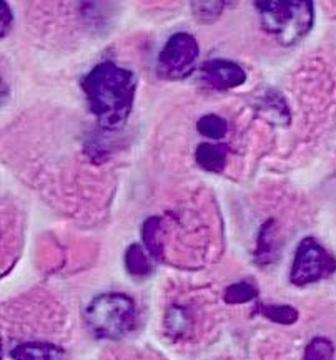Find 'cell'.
<instances>
[{
	"instance_id": "7",
	"label": "cell",
	"mask_w": 336,
	"mask_h": 360,
	"mask_svg": "<svg viewBox=\"0 0 336 360\" xmlns=\"http://www.w3.org/2000/svg\"><path fill=\"white\" fill-rule=\"evenodd\" d=\"M13 360H68L67 352L50 342H22L11 350Z\"/></svg>"
},
{
	"instance_id": "8",
	"label": "cell",
	"mask_w": 336,
	"mask_h": 360,
	"mask_svg": "<svg viewBox=\"0 0 336 360\" xmlns=\"http://www.w3.org/2000/svg\"><path fill=\"white\" fill-rule=\"evenodd\" d=\"M197 165L209 173H222L227 166V146L220 143H200L195 150Z\"/></svg>"
},
{
	"instance_id": "13",
	"label": "cell",
	"mask_w": 336,
	"mask_h": 360,
	"mask_svg": "<svg viewBox=\"0 0 336 360\" xmlns=\"http://www.w3.org/2000/svg\"><path fill=\"white\" fill-rule=\"evenodd\" d=\"M259 297V288L250 281L230 284L223 292V301L227 304H247Z\"/></svg>"
},
{
	"instance_id": "6",
	"label": "cell",
	"mask_w": 336,
	"mask_h": 360,
	"mask_svg": "<svg viewBox=\"0 0 336 360\" xmlns=\"http://www.w3.org/2000/svg\"><path fill=\"white\" fill-rule=\"evenodd\" d=\"M201 78L211 89L225 91L242 86L247 82V72L237 62L227 58L206 60L200 68Z\"/></svg>"
},
{
	"instance_id": "17",
	"label": "cell",
	"mask_w": 336,
	"mask_h": 360,
	"mask_svg": "<svg viewBox=\"0 0 336 360\" xmlns=\"http://www.w3.org/2000/svg\"><path fill=\"white\" fill-rule=\"evenodd\" d=\"M273 229H275V221L270 219L268 223L261 226L260 234H259V246H256V259L268 264L271 261V254H273Z\"/></svg>"
},
{
	"instance_id": "2",
	"label": "cell",
	"mask_w": 336,
	"mask_h": 360,
	"mask_svg": "<svg viewBox=\"0 0 336 360\" xmlns=\"http://www.w3.org/2000/svg\"><path fill=\"white\" fill-rule=\"evenodd\" d=\"M84 317L87 327L97 339L120 340L135 330L138 312L130 295L105 292L92 299Z\"/></svg>"
},
{
	"instance_id": "1",
	"label": "cell",
	"mask_w": 336,
	"mask_h": 360,
	"mask_svg": "<svg viewBox=\"0 0 336 360\" xmlns=\"http://www.w3.org/2000/svg\"><path fill=\"white\" fill-rule=\"evenodd\" d=\"M82 90L100 127L120 130L130 118L137 94V77L115 62H100L82 78Z\"/></svg>"
},
{
	"instance_id": "5",
	"label": "cell",
	"mask_w": 336,
	"mask_h": 360,
	"mask_svg": "<svg viewBox=\"0 0 336 360\" xmlns=\"http://www.w3.org/2000/svg\"><path fill=\"white\" fill-rule=\"evenodd\" d=\"M200 57V45L195 37L187 32H177L165 41L156 58L158 75L168 80H180L192 75Z\"/></svg>"
},
{
	"instance_id": "10",
	"label": "cell",
	"mask_w": 336,
	"mask_h": 360,
	"mask_svg": "<svg viewBox=\"0 0 336 360\" xmlns=\"http://www.w3.org/2000/svg\"><path fill=\"white\" fill-rule=\"evenodd\" d=\"M193 319L190 312L182 306H172L165 316V329L172 337H183L192 330Z\"/></svg>"
},
{
	"instance_id": "18",
	"label": "cell",
	"mask_w": 336,
	"mask_h": 360,
	"mask_svg": "<svg viewBox=\"0 0 336 360\" xmlns=\"http://www.w3.org/2000/svg\"><path fill=\"white\" fill-rule=\"evenodd\" d=\"M13 25V15L7 2L0 4V35L6 37Z\"/></svg>"
},
{
	"instance_id": "15",
	"label": "cell",
	"mask_w": 336,
	"mask_h": 360,
	"mask_svg": "<svg viewBox=\"0 0 336 360\" xmlns=\"http://www.w3.org/2000/svg\"><path fill=\"white\" fill-rule=\"evenodd\" d=\"M227 2H193L192 12L193 17L201 24H213L222 15Z\"/></svg>"
},
{
	"instance_id": "14",
	"label": "cell",
	"mask_w": 336,
	"mask_h": 360,
	"mask_svg": "<svg viewBox=\"0 0 336 360\" xmlns=\"http://www.w3.org/2000/svg\"><path fill=\"white\" fill-rule=\"evenodd\" d=\"M160 231H162V221L160 218H149L144 224V243L145 249L150 252L151 257L155 259H162L163 249H162V241H160Z\"/></svg>"
},
{
	"instance_id": "12",
	"label": "cell",
	"mask_w": 336,
	"mask_h": 360,
	"mask_svg": "<svg viewBox=\"0 0 336 360\" xmlns=\"http://www.w3.org/2000/svg\"><path fill=\"white\" fill-rule=\"evenodd\" d=\"M197 130H199L200 135H204L209 140H222V138L227 136L228 133V123L227 120L220 117V115L209 113L200 117L199 122H197Z\"/></svg>"
},
{
	"instance_id": "16",
	"label": "cell",
	"mask_w": 336,
	"mask_h": 360,
	"mask_svg": "<svg viewBox=\"0 0 336 360\" xmlns=\"http://www.w3.org/2000/svg\"><path fill=\"white\" fill-rule=\"evenodd\" d=\"M335 345L326 337H315L306 345L303 360H333Z\"/></svg>"
},
{
	"instance_id": "3",
	"label": "cell",
	"mask_w": 336,
	"mask_h": 360,
	"mask_svg": "<svg viewBox=\"0 0 336 360\" xmlns=\"http://www.w3.org/2000/svg\"><path fill=\"white\" fill-rule=\"evenodd\" d=\"M261 27L283 47H294L315 24L313 2H256Z\"/></svg>"
},
{
	"instance_id": "11",
	"label": "cell",
	"mask_w": 336,
	"mask_h": 360,
	"mask_svg": "<svg viewBox=\"0 0 336 360\" xmlns=\"http://www.w3.org/2000/svg\"><path fill=\"white\" fill-rule=\"evenodd\" d=\"M259 312L265 319L282 326H292L300 317V312L288 304H266V306L263 304L259 307Z\"/></svg>"
},
{
	"instance_id": "4",
	"label": "cell",
	"mask_w": 336,
	"mask_h": 360,
	"mask_svg": "<svg viewBox=\"0 0 336 360\" xmlns=\"http://www.w3.org/2000/svg\"><path fill=\"white\" fill-rule=\"evenodd\" d=\"M335 271L336 259L333 254L310 236L298 244L292 271H290V281L298 288H303V285L320 283L330 278Z\"/></svg>"
},
{
	"instance_id": "9",
	"label": "cell",
	"mask_w": 336,
	"mask_h": 360,
	"mask_svg": "<svg viewBox=\"0 0 336 360\" xmlns=\"http://www.w3.org/2000/svg\"><path fill=\"white\" fill-rule=\"evenodd\" d=\"M150 252L140 244H132L125 252V267L128 274L135 278H149L154 272V262L150 259Z\"/></svg>"
}]
</instances>
